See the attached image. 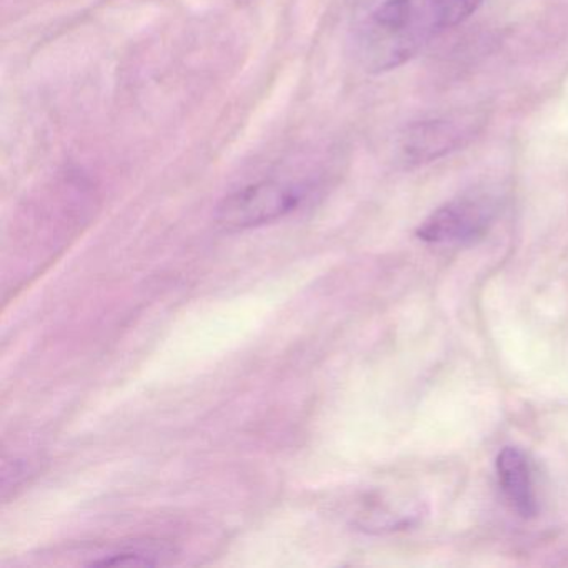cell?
<instances>
[{
	"label": "cell",
	"instance_id": "obj_1",
	"mask_svg": "<svg viewBox=\"0 0 568 568\" xmlns=\"http://www.w3.org/2000/svg\"><path fill=\"white\" fill-rule=\"evenodd\" d=\"M434 31L428 0H384L358 29V61L372 74L400 68L415 58Z\"/></svg>",
	"mask_w": 568,
	"mask_h": 568
},
{
	"label": "cell",
	"instance_id": "obj_2",
	"mask_svg": "<svg viewBox=\"0 0 568 568\" xmlns=\"http://www.w3.org/2000/svg\"><path fill=\"white\" fill-rule=\"evenodd\" d=\"M311 191L305 182H255L227 195L219 204L215 221L227 231L258 227L297 211Z\"/></svg>",
	"mask_w": 568,
	"mask_h": 568
},
{
	"label": "cell",
	"instance_id": "obj_3",
	"mask_svg": "<svg viewBox=\"0 0 568 568\" xmlns=\"http://www.w3.org/2000/svg\"><path fill=\"white\" fill-rule=\"evenodd\" d=\"M500 211V199L488 189H474L432 212L417 237L428 244H468L487 234Z\"/></svg>",
	"mask_w": 568,
	"mask_h": 568
},
{
	"label": "cell",
	"instance_id": "obj_4",
	"mask_svg": "<svg viewBox=\"0 0 568 568\" xmlns=\"http://www.w3.org/2000/svg\"><path fill=\"white\" fill-rule=\"evenodd\" d=\"M484 124V115L474 112L415 122L398 138V159L405 168L430 164L467 145Z\"/></svg>",
	"mask_w": 568,
	"mask_h": 568
},
{
	"label": "cell",
	"instance_id": "obj_5",
	"mask_svg": "<svg viewBox=\"0 0 568 568\" xmlns=\"http://www.w3.org/2000/svg\"><path fill=\"white\" fill-rule=\"evenodd\" d=\"M497 475L510 507L521 518H534L538 514V498L527 454L518 447L501 448L497 457Z\"/></svg>",
	"mask_w": 568,
	"mask_h": 568
},
{
	"label": "cell",
	"instance_id": "obj_6",
	"mask_svg": "<svg viewBox=\"0 0 568 568\" xmlns=\"http://www.w3.org/2000/svg\"><path fill=\"white\" fill-rule=\"evenodd\" d=\"M435 28L452 29L467 21L478 8L481 0H428Z\"/></svg>",
	"mask_w": 568,
	"mask_h": 568
},
{
	"label": "cell",
	"instance_id": "obj_7",
	"mask_svg": "<svg viewBox=\"0 0 568 568\" xmlns=\"http://www.w3.org/2000/svg\"><path fill=\"white\" fill-rule=\"evenodd\" d=\"M159 551L145 550L142 547L129 548V550L119 551V554L109 555L102 560L92 561V565H152L158 557Z\"/></svg>",
	"mask_w": 568,
	"mask_h": 568
}]
</instances>
